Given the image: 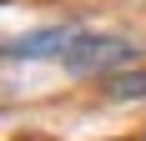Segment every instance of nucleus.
Returning <instances> with one entry per match:
<instances>
[{"mask_svg": "<svg viewBox=\"0 0 146 141\" xmlns=\"http://www.w3.org/2000/svg\"><path fill=\"white\" fill-rule=\"evenodd\" d=\"M141 61V45L131 35H116V30H81L76 45L60 56L66 76H81V81H106V76H121Z\"/></svg>", "mask_w": 146, "mask_h": 141, "instance_id": "1", "label": "nucleus"}, {"mask_svg": "<svg viewBox=\"0 0 146 141\" xmlns=\"http://www.w3.org/2000/svg\"><path fill=\"white\" fill-rule=\"evenodd\" d=\"M81 30L86 25H76V20H56V25H35L25 35H10L5 41V61H60L76 45Z\"/></svg>", "mask_w": 146, "mask_h": 141, "instance_id": "2", "label": "nucleus"}, {"mask_svg": "<svg viewBox=\"0 0 146 141\" xmlns=\"http://www.w3.org/2000/svg\"><path fill=\"white\" fill-rule=\"evenodd\" d=\"M101 96L106 101H146V66H136V70H121V76H106L101 81Z\"/></svg>", "mask_w": 146, "mask_h": 141, "instance_id": "3", "label": "nucleus"}]
</instances>
